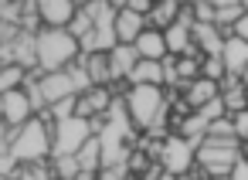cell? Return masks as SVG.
I'll list each match as a JSON object with an SVG mask.
<instances>
[{
    "label": "cell",
    "instance_id": "obj_1",
    "mask_svg": "<svg viewBox=\"0 0 248 180\" xmlns=\"http://www.w3.org/2000/svg\"><path fill=\"white\" fill-rule=\"evenodd\" d=\"M4 153H14V160L21 166H38V163H48V156H55V126L45 122L41 116H34L28 126L17 129V139L11 150Z\"/></svg>",
    "mask_w": 248,
    "mask_h": 180
},
{
    "label": "cell",
    "instance_id": "obj_2",
    "mask_svg": "<svg viewBox=\"0 0 248 180\" xmlns=\"http://www.w3.org/2000/svg\"><path fill=\"white\" fill-rule=\"evenodd\" d=\"M78 58H82V45H78L68 31H51V28H45V31L38 34V61H41V72H45V75L68 72Z\"/></svg>",
    "mask_w": 248,
    "mask_h": 180
},
{
    "label": "cell",
    "instance_id": "obj_3",
    "mask_svg": "<svg viewBox=\"0 0 248 180\" xmlns=\"http://www.w3.org/2000/svg\"><path fill=\"white\" fill-rule=\"evenodd\" d=\"M241 156H245L241 139H204L197 146V166L207 173V180L211 177H228Z\"/></svg>",
    "mask_w": 248,
    "mask_h": 180
},
{
    "label": "cell",
    "instance_id": "obj_4",
    "mask_svg": "<svg viewBox=\"0 0 248 180\" xmlns=\"http://www.w3.org/2000/svg\"><path fill=\"white\" fill-rule=\"evenodd\" d=\"M167 173H173V177H184V173H190L194 166H197V146L190 143V139H184L180 133H170L167 139H163V150H160V160H156Z\"/></svg>",
    "mask_w": 248,
    "mask_h": 180
},
{
    "label": "cell",
    "instance_id": "obj_5",
    "mask_svg": "<svg viewBox=\"0 0 248 180\" xmlns=\"http://www.w3.org/2000/svg\"><path fill=\"white\" fill-rule=\"evenodd\" d=\"M95 136V126L92 119H65V122H55V156H78V150Z\"/></svg>",
    "mask_w": 248,
    "mask_h": 180
},
{
    "label": "cell",
    "instance_id": "obj_6",
    "mask_svg": "<svg viewBox=\"0 0 248 180\" xmlns=\"http://www.w3.org/2000/svg\"><path fill=\"white\" fill-rule=\"evenodd\" d=\"M0 112H4V126H11V129L28 126V122L38 116V112H34V102H31V95H28L24 89L0 95Z\"/></svg>",
    "mask_w": 248,
    "mask_h": 180
},
{
    "label": "cell",
    "instance_id": "obj_7",
    "mask_svg": "<svg viewBox=\"0 0 248 180\" xmlns=\"http://www.w3.org/2000/svg\"><path fill=\"white\" fill-rule=\"evenodd\" d=\"M78 7L82 4H72V0H41V21L51 31H68L78 17Z\"/></svg>",
    "mask_w": 248,
    "mask_h": 180
},
{
    "label": "cell",
    "instance_id": "obj_8",
    "mask_svg": "<svg viewBox=\"0 0 248 180\" xmlns=\"http://www.w3.org/2000/svg\"><path fill=\"white\" fill-rule=\"evenodd\" d=\"M112 102H116V95H112V89H92V92H85V95H78V119H102L109 109H112Z\"/></svg>",
    "mask_w": 248,
    "mask_h": 180
},
{
    "label": "cell",
    "instance_id": "obj_9",
    "mask_svg": "<svg viewBox=\"0 0 248 180\" xmlns=\"http://www.w3.org/2000/svg\"><path fill=\"white\" fill-rule=\"evenodd\" d=\"M41 95H45V102H48V109H51L55 102L78 95V89H75V82H72L68 72H55V75H41Z\"/></svg>",
    "mask_w": 248,
    "mask_h": 180
},
{
    "label": "cell",
    "instance_id": "obj_10",
    "mask_svg": "<svg viewBox=\"0 0 248 180\" xmlns=\"http://www.w3.org/2000/svg\"><path fill=\"white\" fill-rule=\"evenodd\" d=\"M224 34H221V28H214V24H194V45H197V51L204 55V58H221L224 55Z\"/></svg>",
    "mask_w": 248,
    "mask_h": 180
},
{
    "label": "cell",
    "instance_id": "obj_11",
    "mask_svg": "<svg viewBox=\"0 0 248 180\" xmlns=\"http://www.w3.org/2000/svg\"><path fill=\"white\" fill-rule=\"evenodd\" d=\"M136 51H140V58H143V61H167V58H170L167 34H163V31L146 28V31H143V38L136 41Z\"/></svg>",
    "mask_w": 248,
    "mask_h": 180
},
{
    "label": "cell",
    "instance_id": "obj_12",
    "mask_svg": "<svg viewBox=\"0 0 248 180\" xmlns=\"http://www.w3.org/2000/svg\"><path fill=\"white\" fill-rule=\"evenodd\" d=\"M146 28H150L146 17H140V14L119 7V17H116V38H119V45H136Z\"/></svg>",
    "mask_w": 248,
    "mask_h": 180
},
{
    "label": "cell",
    "instance_id": "obj_13",
    "mask_svg": "<svg viewBox=\"0 0 248 180\" xmlns=\"http://www.w3.org/2000/svg\"><path fill=\"white\" fill-rule=\"evenodd\" d=\"M140 61H143V58H140L136 45H119L116 51H109V65H112V78H116V82H119V78H129Z\"/></svg>",
    "mask_w": 248,
    "mask_h": 180
},
{
    "label": "cell",
    "instance_id": "obj_14",
    "mask_svg": "<svg viewBox=\"0 0 248 180\" xmlns=\"http://www.w3.org/2000/svg\"><path fill=\"white\" fill-rule=\"evenodd\" d=\"M224 68H228V75H245L248 72V41H241V38H228L224 41Z\"/></svg>",
    "mask_w": 248,
    "mask_h": 180
},
{
    "label": "cell",
    "instance_id": "obj_15",
    "mask_svg": "<svg viewBox=\"0 0 248 180\" xmlns=\"http://www.w3.org/2000/svg\"><path fill=\"white\" fill-rule=\"evenodd\" d=\"M221 95V85L217 82H211V78H197L194 85H187L184 89V99H187V105L197 112V109H204L207 102H214Z\"/></svg>",
    "mask_w": 248,
    "mask_h": 180
},
{
    "label": "cell",
    "instance_id": "obj_16",
    "mask_svg": "<svg viewBox=\"0 0 248 180\" xmlns=\"http://www.w3.org/2000/svg\"><path fill=\"white\" fill-rule=\"evenodd\" d=\"M245 17V4H231V0H221L214 4V28H221L224 38L234 34V24Z\"/></svg>",
    "mask_w": 248,
    "mask_h": 180
},
{
    "label": "cell",
    "instance_id": "obj_17",
    "mask_svg": "<svg viewBox=\"0 0 248 180\" xmlns=\"http://www.w3.org/2000/svg\"><path fill=\"white\" fill-rule=\"evenodd\" d=\"M85 68H89V75H92V85L95 89H109L116 78H112V65H109V55H82L78 58Z\"/></svg>",
    "mask_w": 248,
    "mask_h": 180
},
{
    "label": "cell",
    "instance_id": "obj_18",
    "mask_svg": "<svg viewBox=\"0 0 248 180\" xmlns=\"http://www.w3.org/2000/svg\"><path fill=\"white\" fill-rule=\"evenodd\" d=\"M180 14H184V4L163 0V4H156V7H153V14L146 17V24H150L153 31H167V28H173V24L180 21Z\"/></svg>",
    "mask_w": 248,
    "mask_h": 180
},
{
    "label": "cell",
    "instance_id": "obj_19",
    "mask_svg": "<svg viewBox=\"0 0 248 180\" xmlns=\"http://www.w3.org/2000/svg\"><path fill=\"white\" fill-rule=\"evenodd\" d=\"M126 82H129V89L133 85H163V61H140Z\"/></svg>",
    "mask_w": 248,
    "mask_h": 180
},
{
    "label": "cell",
    "instance_id": "obj_20",
    "mask_svg": "<svg viewBox=\"0 0 248 180\" xmlns=\"http://www.w3.org/2000/svg\"><path fill=\"white\" fill-rule=\"evenodd\" d=\"M75 160H78V166H82V170L99 173V170H102V143H99V136H92V139L78 150V156H75Z\"/></svg>",
    "mask_w": 248,
    "mask_h": 180
},
{
    "label": "cell",
    "instance_id": "obj_21",
    "mask_svg": "<svg viewBox=\"0 0 248 180\" xmlns=\"http://www.w3.org/2000/svg\"><path fill=\"white\" fill-rule=\"evenodd\" d=\"M28 75H31V72L21 68V65H4V68H0V95L24 89V85H28Z\"/></svg>",
    "mask_w": 248,
    "mask_h": 180
},
{
    "label": "cell",
    "instance_id": "obj_22",
    "mask_svg": "<svg viewBox=\"0 0 248 180\" xmlns=\"http://www.w3.org/2000/svg\"><path fill=\"white\" fill-rule=\"evenodd\" d=\"M221 95H224L228 116H238V112L248 109V89H245V85H234V89H228V92H221Z\"/></svg>",
    "mask_w": 248,
    "mask_h": 180
},
{
    "label": "cell",
    "instance_id": "obj_23",
    "mask_svg": "<svg viewBox=\"0 0 248 180\" xmlns=\"http://www.w3.org/2000/svg\"><path fill=\"white\" fill-rule=\"evenodd\" d=\"M51 170L58 173V180H78V173H82L75 156H51Z\"/></svg>",
    "mask_w": 248,
    "mask_h": 180
},
{
    "label": "cell",
    "instance_id": "obj_24",
    "mask_svg": "<svg viewBox=\"0 0 248 180\" xmlns=\"http://www.w3.org/2000/svg\"><path fill=\"white\" fill-rule=\"evenodd\" d=\"M207 139H238L234 119H231V116H224V119L211 122V129H207Z\"/></svg>",
    "mask_w": 248,
    "mask_h": 180
},
{
    "label": "cell",
    "instance_id": "obj_25",
    "mask_svg": "<svg viewBox=\"0 0 248 180\" xmlns=\"http://www.w3.org/2000/svg\"><path fill=\"white\" fill-rule=\"evenodd\" d=\"M201 75L221 85V82H224V75H228V68H224V58H204V68H201Z\"/></svg>",
    "mask_w": 248,
    "mask_h": 180
},
{
    "label": "cell",
    "instance_id": "obj_26",
    "mask_svg": "<svg viewBox=\"0 0 248 180\" xmlns=\"http://www.w3.org/2000/svg\"><path fill=\"white\" fill-rule=\"evenodd\" d=\"M197 24H214V4H194Z\"/></svg>",
    "mask_w": 248,
    "mask_h": 180
},
{
    "label": "cell",
    "instance_id": "obj_27",
    "mask_svg": "<svg viewBox=\"0 0 248 180\" xmlns=\"http://www.w3.org/2000/svg\"><path fill=\"white\" fill-rule=\"evenodd\" d=\"M231 119H234V129H238V139L248 146V109L238 112V116H231Z\"/></svg>",
    "mask_w": 248,
    "mask_h": 180
},
{
    "label": "cell",
    "instance_id": "obj_28",
    "mask_svg": "<svg viewBox=\"0 0 248 180\" xmlns=\"http://www.w3.org/2000/svg\"><path fill=\"white\" fill-rule=\"evenodd\" d=\"M231 38H241V41H248V4H245V17L234 24V34Z\"/></svg>",
    "mask_w": 248,
    "mask_h": 180
},
{
    "label": "cell",
    "instance_id": "obj_29",
    "mask_svg": "<svg viewBox=\"0 0 248 180\" xmlns=\"http://www.w3.org/2000/svg\"><path fill=\"white\" fill-rule=\"evenodd\" d=\"M211 180H231V173H228V177H211Z\"/></svg>",
    "mask_w": 248,
    "mask_h": 180
}]
</instances>
